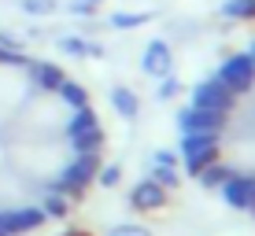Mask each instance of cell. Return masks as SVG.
Masks as SVG:
<instances>
[{
  "mask_svg": "<svg viewBox=\"0 0 255 236\" xmlns=\"http://www.w3.org/2000/svg\"><path fill=\"white\" fill-rule=\"evenodd\" d=\"M181 152H185V170L196 177L207 162L218 159V133H185Z\"/></svg>",
  "mask_w": 255,
  "mask_h": 236,
  "instance_id": "cell-1",
  "label": "cell"
},
{
  "mask_svg": "<svg viewBox=\"0 0 255 236\" xmlns=\"http://www.w3.org/2000/svg\"><path fill=\"white\" fill-rule=\"evenodd\" d=\"M218 81H222L233 96H244L255 85V59L252 56H230L222 67H218Z\"/></svg>",
  "mask_w": 255,
  "mask_h": 236,
  "instance_id": "cell-2",
  "label": "cell"
},
{
  "mask_svg": "<svg viewBox=\"0 0 255 236\" xmlns=\"http://www.w3.org/2000/svg\"><path fill=\"white\" fill-rule=\"evenodd\" d=\"M93 173H96V155H78L63 170V177L52 185V192H59V196H82V188L89 185Z\"/></svg>",
  "mask_w": 255,
  "mask_h": 236,
  "instance_id": "cell-3",
  "label": "cell"
},
{
  "mask_svg": "<svg viewBox=\"0 0 255 236\" xmlns=\"http://www.w3.org/2000/svg\"><path fill=\"white\" fill-rule=\"evenodd\" d=\"M192 107H204V111H222V115H230V111L237 107V96L226 89L218 78H211V81L196 85V103Z\"/></svg>",
  "mask_w": 255,
  "mask_h": 236,
  "instance_id": "cell-4",
  "label": "cell"
},
{
  "mask_svg": "<svg viewBox=\"0 0 255 236\" xmlns=\"http://www.w3.org/2000/svg\"><path fill=\"white\" fill-rule=\"evenodd\" d=\"M222 196L226 203L237 207V211H255V177H248V173H241V177H233L222 185Z\"/></svg>",
  "mask_w": 255,
  "mask_h": 236,
  "instance_id": "cell-5",
  "label": "cell"
},
{
  "mask_svg": "<svg viewBox=\"0 0 255 236\" xmlns=\"http://www.w3.org/2000/svg\"><path fill=\"white\" fill-rule=\"evenodd\" d=\"M222 126H226L222 111H204V107L181 111V129H185V133H218Z\"/></svg>",
  "mask_w": 255,
  "mask_h": 236,
  "instance_id": "cell-6",
  "label": "cell"
},
{
  "mask_svg": "<svg viewBox=\"0 0 255 236\" xmlns=\"http://www.w3.org/2000/svg\"><path fill=\"white\" fill-rule=\"evenodd\" d=\"M140 67H144L148 74H155V78H166L170 74V67H174V56H170V45L166 41H148V48H144V59H140Z\"/></svg>",
  "mask_w": 255,
  "mask_h": 236,
  "instance_id": "cell-7",
  "label": "cell"
},
{
  "mask_svg": "<svg viewBox=\"0 0 255 236\" xmlns=\"http://www.w3.org/2000/svg\"><path fill=\"white\" fill-rule=\"evenodd\" d=\"M4 214V225H7V233H30V229H37V225H45V211L41 207H22V211H0Z\"/></svg>",
  "mask_w": 255,
  "mask_h": 236,
  "instance_id": "cell-8",
  "label": "cell"
},
{
  "mask_svg": "<svg viewBox=\"0 0 255 236\" xmlns=\"http://www.w3.org/2000/svg\"><path fill=\"white\" fill-rule=\"evenodd\" d=\"M129 203L140 207V211H155V207L166 203V188L155 185V181H140V185L129 192Z\"/></svg>",
  "mask_w": 255,
  "mask_h": 236,
  "instance_id": "cell-9",
  "label": "cell"
},
{
  "mask_svg": "<svg viewBox=\"0 0 255 236\" xmlns=\"http://www.w3.org/2000/svg\"><path fill=\"white\" fill-rule=\"evenodd\" d=\"M70 144H74L78 155H96L104 148V133L100 129H85V133H74L70 137Z\"/></svg>",
  "mask_w": 255,
  "mask_h": 236,
  "instance_id": "cell-10",
  "label": "cell"
},
{
  "mask_svg": "<svg viewBox=\"0 0 255 236\" xmlns=\"http://www.w3.org/2000/svg\"><path fill=\"white\" fill-rule=\"evenodd\" d=\"M196 177H200V185H207V188H222L226 181L233 177V170H230V166H222V162H207Z\"/></svg>",
  "mask_w": 255,
  "mask_h": 236,
  "instance_id": "cell-11",
  "label": "cell"
},
{
  "mask_svg": "<svg viewBox=\"0 0 255 236\" xmlns=\"http://www.w3.org/2000/svg\"><path fill=\"white\" fill-rule=\"evenodd\" d=\"M33 78H37V85L48 89V92H56L59 85H63V71L52 67V63H37V67H33Z\"/></svg>",
  "mask_w": 255,
  "mask_h": 236,
  "instance_id": "cell-12",
  "label": "cell"
},
{
  "mask_svg": "<svg viewBox=\"0 0 255 236\" xmlns=\"http://www.w3.org/2000/svg\"><path fill=\"white\" fill-rule=\"evenodd\" d=\"M85 129H100V122H96V115H93V107H89V103L74 111V118H70V126H67V137L85 133Z\"/></svg>",
  "mask_w": 255,
  "mask_h": 236,
  "instance_id": "cell-13",
  "label": "cell"
},
{
  "mask_svg": "<svg viewBox=\"0 0 255 236\" xmlns=\"http://www.w3.org/2000/svg\"><path fill=\"white\" fill-rule=\"evenodd\" d=\"M111 103H115V111H119V115H122V118H133V115H137V111H140V103H137V96H133V92H129V89H115V92H111Z\"/></svg>",
  "mask_w": 255,
  "mask_h": 236,
  "instance_id": "cell-14",
  "label": "cell"
},
{
  "mask_svg": "<svg viewBox=\"0 0 255 236\" xmlns=\"http://www.w3.org/2000/svg\"><path fill=\"white\" fill-rule=\"evenodd\" d=\"M59 92H63V100L70 103V107H85V103H89V96H85V89H82V85H74V81H63V85H59Z\"/></svg>",
  "mask_w": 255,
  "mask_h": 236,
  "instance_id": "cell-15",
  "label": "cell"
},
{
  "mask_svg": "<svg viewBox=\"0 0 255 236\" xmlns=\"http://www.w3.org/2000/svg\"><path fill=\"white\" fill-rule=\"evenodd\" d=\"M41 211H45V218H63V214H67V199L59 196V192H48Z\"/></svg>",
  "mask_w": 255,
  "mask_h": 236,
  "instance_id": "cell-16",
  "label": "cell"
},
{
  "mask_svg": "<svg viewBox=\"0 0 255 236\" xmlns=\"http://www.w3.org/2000/svg\"><path fill=\"white\" fill-rule=\"evenodd\" d=\"M226 15H233V19H252L255 0H230V4H226Z\"/></svg>",
  "mask_w": 255,
  "mask_h": 236,
  "instance_id": "cell-17",
  "label": "cell"
},
{
  "mask_svg": "<svg viewBox=\"0 0 255 236\" xmlns=\"http://www.w3.org/2000/svg\"><path fill=\"white\" fill-rule=\"evenodd\" d=\"M155 185H163V188H170V185H178V173H174V166H155Z\"/></svg>",
  "mask_w": 255,
  "mask_h": 236,
  "instance_id": "cell-18",
  "label": "cell"
},
{
  "mask_svg": "<svg viewBox=\"0 0 255 236\" xmlns=\"http://www.w3.org/2000/svg\"><path fill=\"white\" fill-rule=\"evenodd\" d=\"M119 177H122V170H119V166H104V170H100V185H119Z\"/></svg>",
  "mask_w": 255,
  "mask_h": 236,
  "instance_id": "cell-19",
  "label": "cell"
},
{
  "mask_svg": "<svg viewBox=\"0 0 255 236\" xmlns=\"http://www.w3.org/2000/svg\"><path fill=\"white\" fill-rule=\"evenodd\" d=\"M22 7L30 15H41V11H48V7H52V0H22Z\"/></svg>",
  "mask_w": 255,
  "mask_h": 236,
  "instance_id": "cell-20",
  "label": "cell"
},
{
  "mask_svg": "<svg viewBox=\"0 0 255 236\" xmlns=\"http://www.w3.org/2000/svg\"><path fill=\"white\" fill-rule=\"evenodd\" d=\"M144 19H148V15H115L111 22H115V26H140Z\"/></svg>",
  "mask_w": 255,
  "mask_h": 236,
  "instance_id": "cell-21",
  "label": "cell"
},
{
  "mask_svg": "<svg viewBox=\"0 0 255 236\" xmlns=\"http://www.w3.org/2000/svg\"><path fill=\"white\" fill-rule=\"evenodd\" d=\"M108 236H148V233L137 229V225H119V229H111Z\"/></svg>",
  "mask_w": 255,
  "mask_h": 236,
  "instance_id": "cell-22",
  "label": "cell"
},
{
  "mask_svg": "<svg viewBox=\"0 0 255 236\" xmlns=\"http://www.w3.org/2000/svg\"><path fill=\"white\" fill-rule=\"evenodd\" d=\"M178 89H181V85L174 81V78H166V81H163V89H159V96H163V100H170V96H178Z\"/></svg>",
  "mask_w": 255,
  "mask_h": 236,
  "instance_id": "cell-23",
  "label": "cell"
},
{
  "mask_svg": "<svg viewBox=\"0 0 255 236\" xmlns=\"http://www.w3.org/2000/svg\"><path fill=\"white\" fill-rule=\"evenodd\" d=\"M0 48H4V52H15V48H19V41H15L11 33H0Z\"/></svg>",
  "mask_w": 255,
  "mask_h": 236,
  "instance_id": "cell-24",
  "label": "cell"
},
{
  "mask_svg": "<svg viewBox=\"0 0 255 236\" xmlns=\"http://www.w3.org/2000/svg\"><path fill=\"white\" fill-rule=\"evenodd\" d=\"M155 166H174V155L170 152H155Z\"/></svg>",
  "mask_w": 255,
  "mask_h": 236,
  "instance_id": "cell-25",
  "label": "cell"
},
{
  "mask_svg": "<svg viewBox=\"0 0 255 236\" xmlns=\"http://www.w3.org/2000/svg\"><path fill=\"white\" fill-rule=\"evenodd\" d=\"M0 236H11V233H7V225H4V214H0Z\"/></svg>",
  "mask_w": 255,
  "mask_h": 236,
  "instance_id": "cell-26",
  "label": "cell"
},
{
  "mask_svg": "<svg viewBox=\"0 0 255 236\" xmlns=\"http://www.w3.org/2000/svg\"><path fill=\"white\" fill-rule=\"evenodd\" d=\"M248 56H252V59H255V45H252V52H248Z\"/></svg>",
  "mask_w": 255,
  "mask_h": 236,
  "instance_id": "cell-27",
  "label": "cell"
},
{
  "mask_svg": "<svg viewBox=\"0 0 255 236\" xmlns=\"http://www.w3.org/2000/svg\"><path fill=\"white\" fill-rule=\"evenodd\" d=\"M89 4H93V0H89Z\"/></svg>",
  "mask_w": 255,
  "mask_h": 236,
  "instance_id": "cell-28",
  "label": "cell"
}]
</instances>
